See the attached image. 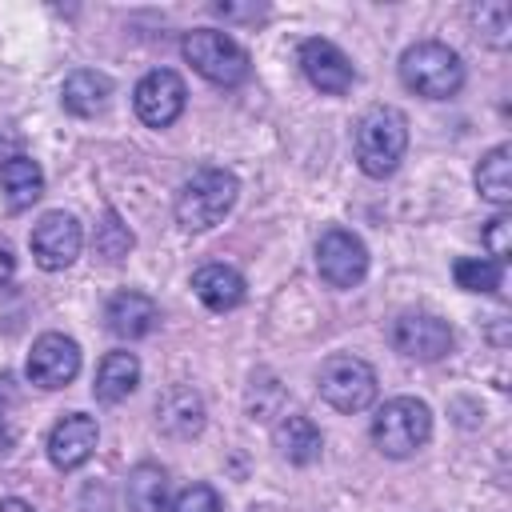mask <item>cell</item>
Instances as JSON below:
<instances>
[{
    "label": "cell",
    "instance_id": "6da1fadb",
    "mask_svg": "<svg viewBox=\"0 0 512 512\" xmlns=\"http://www.w3.org/2000/svg\"><path fill=\"white\" fill-rule=\"evenodd\" d=\"M408 152V116L392 104H376L356 124V160L368 176L384 180Z\"/></svg>",
    "mask_w": 512,
    "mask_h": 512
},
{
    "label": "cell",
    "instance_id": "7a4b0ae2",
    "mask_svg": "<svg viewBox=\"0 0 512 512\" xmlns=\"http://www.w3.org/2000/svg\"><path fill=\"white\" fill-rule=\"evenodd\" d=\"M400 80L424 100H448L464 88V60L440 40H420L400 56Z\"/></svg>",
    "mask_w": 512,
    "mask_h": 512
},
{
    "label": "cell",
    "instance_id": "3957f363",
    "mask_svg": "<svg viewBox=\"0 0 512 512\" xmlns=\"http://www.w3.org/2000/svg\"><path fill=\"white\" fill-rule=\"evenodd\" d=\"M240 196V180L228 168H200L176 196V220L188 232H208L216 228Z\"/></svg>",
    "mask_w": 512,
    "mask_h": 512
},
{
    "label": "cell",
    "instance_id": "277c9868",
    "mask_svg": "<svg viewBox=\"0 0 512 512\" xmlns=\"http://www.w3.org/2000/svg\"><path fill=\"white\" fill-rule=\"evenodd\" d=\"M428 436H432V412H428V404L416 400V396H396V400H388V404L376 412V420H372V440H376V448H380L384 456H392V460L412 456L416 448L428 444Z\"/></svg>",
    "mask_w": 512,
    "mask_h": 512
},
{
    "label": "cell",
    "instance_id": "5b68a950",
    "mask_svg": "<svg viewBox=\"0 0 512 512\" xmlns=\"http://www.w3.org/2000/svg\"><path fill=\"white\" fill-rule=\"evenodd\" d=\"M180 48H184V60L220 88H236L248 76V52L220 28H192Z\"/></svg>",
    "mask_w": 512,
    "mask_h": 512
},
{
    "label": "cell",
    "instance_id": "8992f818",
    "mask_svg": "<svg viewBox=\"0 0 512 512\" xmlns=\"http://www.w3.org/2000/svg\"><path fill=\"white\" fill-rule=\"evenodd\" d=\"M316 388L336 412H364L376 400V372L368 360H360L352 352H336L320 364Z\"/></svg>",
    "mask_w": 512,
    "mask_h": 512
},
{
    "label": "cell",
    "instance_id": "52a82bcc",
    "mask_svg": "<svg viewBox=\"0 0 512 512\" xmlns=\"http://www.w3.org/2000/svg\"><path fill=\"white\" fill-rule=\"evenodd\" d=\"M28 244H32V256H36V264L44 268V272H60V268H68L76 256H80V248H84V232H80V220L72 216V212H44L36 224H32V236H28Z\"/></svg>",
    "mask_w": 512,
    "mask_h": 512
},
{
    "label": "cell",
    "instance_id": "ba28073f",
    "mask_svg": "<svg viewBox=\"0 0 512 512\" xmlns=\"http://www.w3.org/2000/svg\"><path fill=\"white\" fill-rule=\"evenodd\" d=\"M316 268L332 288H356L368 276V248L344 228H328L316 240Z\"/></svg>",
    "mask_w": 512,
    "mask_h": 512
},
{
    "label": "cell",
    "instance_id": "9c48e42d",
    "mask_svg": "<svg viewBox=\"0 0 512 512\" xmlns=\"http://www.w3.org/2000/svg\"><path fill=\"white\" fill-rule=\"evenodd\" d=\"M184 100H188V88L184 80L172 72V68H152L136 92H132V104H136V116L148 124V128H168L180 112H184Z\"/></svg>",
    "mask_w": 512,
    "mask_h": 512
},
{
    "label": "cell",
    "instance_id": "30bf717a",
    "mask_svg": "<svg viewBox=\"0 0 512 512\" xmlns=\"http://www.w3.org/2000/svg\"><path fill=\"white\" fill-rule=\"evenodd\" d=\"M80 372V344L64 332H44L28 352V380L40 388H64Z\"/></svg>",
    "mask_w": 512,
    "mask_h": 512
},
{
    "label": "cell",
    "instance_id": "8fae6325",
    "mask_svg": "<svg viewBox=\"0 0 512 512\" xmlns=\"http://www.w3.org/2000/svg\"><path fill=\"white\" fill-rule=\"evenodd\" d=\"M392 344L408 360H440L452 352V328L432 312H408L392 324Z\"/></svg>",
    "mask_w": 512,
    "mask_h": 512
},
{
    "label": "cell",
    "instance_id": "7c38bea8",
    "mask_svg": "<svg viewBox=\"0 0 512 512\" xmlns=\"http://www.w3.org/2000/svg\"><path fill=\"white\" fill-rule=\"evenodd\" d=\"M300 68H304L308 84L328 92V96H344L352 88V80H356L352 60L324 36H312V40L300 44Z\"/></svg>",
    "mask_w": 512,
    "mask_h": 512
},
{
    "label": "cell",
    "instance_id": "4fadbf2b",
    "mask_svg": "<svg viewBox=\"0 0 512 512\" xmlns=\"http://www.w3.org/2000/svg\"><path fill=\"white\" fill-rule=\"evenodd\" d=\"M96 440H100V428L92 416L84 412H68L64 420H56V428L48 432V460L64 472L80 468L92 452H96Z\"/></svg>",
    "mask_w": 512,
    "mask_h": 512
},
{
    "label": "cell",
    "instance_id": "5bb4252c",
    "mask_svg": "<svg viewBox=\"0 0 512 512\" xmlns=\"http://www.w3.org/2000/svg\"><path fill=\"white\" fill-rule=\"evenodd\" d=\"M156 424H160V432H168L176 440H192L204 428V400H200V392L188 388V384L164 388L160 400H156Z\"/></svg>",
    "mask_w": 512,
    "mask_h": 512
},
{
    "label": "cell",
    "instance_id": "9a60e30c",
    "mask_svg": "<svg viewBox=\"0 0 512 512\" xmlns=\"http://www.w3.org/2000/svg\"><path fill=\"white\" fill-rule=\"evenodd\" d=\"M104 320H108V328H112L120 340H140V336H148V332L156 328L160 308H156L152 296H144V292H136V288H124V292H116V296L108 300Z\"/></svg>",
    "mask_w": 512,
    "mask_h": 512
},
{
    "label": "cell",
    "instance_id": "2e32d148",
    "mask_svg": "<svg viewBox=\"0 0 512 512\" xmlns=\"http://www.w3.org/2000/svg\"><path fill=\"white\" fill-rule=\"evenodd\" d=\"M0 192H4V200H8L12 212L32 208L44 196V172H40V164L32 156H20V152L8 156L0 164Z\"/></svg>",
    "mask_w": 512,
    "mask_h": 512
},
{
    "label": "cell",
    "instance_id": "e0dca14e",
    "mask_svg": "<svg viewBox=\"0 0 512 512\" xmlns=\"http://www.w3.org/2000/svg\"><path fill=\"white\" fill-rule=\"evenodd\" d=\"M192 292L212 308V312H232L244 304V276L228 264H204L192 276Z\"/></svg>",
    "mask_w": 512,
    "mask_h": 512
},
{
    "label": "cell",
    "instance_id": "ac0fdd59",
    "mask_svg": "<svg viewBox=\"0 0 512 512\" xmlns=\"http://www.w3.org/2000/svg\"><path fill=\"white\" fill-rule=\"evenodd\" d=\"M272 440L288 464H312L324 448V436L308 416H280V424L272 428Z\"/></svg>",
    "mask_w": 512,
    "mask_h": 512
},
{
    "label": "cell",
    "instance_id": "d6986e66",
    "mask_svg": "<svg viewBox=\"0 0 512 512\" xmlns=\"http://www.w3.org/2000/svg\"><path fill=\"white\" fill-rule=\"evenodd\" d=\"M108 96H112V80L92 68H76L60 88V100L72 116H96L108 104Z\"/></svg>",
    "mask_w": 512,
    "mask_h": 512
},
{
    "label": "cell",
    "instance_id": "ffe728a7",
    "mask_svg": "<svg viewBox=\"0 0 512 512\" xmlns=\"http://www.w3.org/2000/svg\"><path fill=\"white\" fill-rule=\"evenodd\" d=\"M476 192L488 204H496V208L512 204V148L508 144H496V148H488L480 156V164H476Z\"/></svg>",
    "mask_w": 512,
    "mask_h": 512
},
{
    "label": "cell",
    "instance_id": "44dd1931",
    "mask_svg": "<svg viewBox=\"0 0 512 512\" xmlns=\"http://www.w3.org/2000/svg\"><path fill=\"white\" fill-rule=\"evenodd\" d=\"M140 384V360L132 352H108L100 360V372H96V400L104 404H120L136 392Z\"/></svg>",
    "mask_w": 512,
    "mask_h": 512
},
{
    "label": "cell",
    "instance_id": "7402d4cb",
    "mask_svg": "<svg viewBox=\"0 0 512 512\" xmlns=\"http://www.w3.org/2000/svg\"><path fill=\"white\" fill-rule=\"evenodd\" d=\"M124 500H128V512H164V504H168V476H164V468L136 464L128 472Z\"/></svg>",
    "mask_w": 512,
    "mask_h": 512
},
{
    "label": "cell",
    "instance_id": "603a6c76",
    "mask_svg": "<svg viewBox=\"0 0 512 512\" xmlns=\"http://www.w3.org/2000/svg\"><path fill=\"white\" fill-rule=\"evenodd\" d=\"M472 24H476V36L492 48H508L512 40V8L504 0H488L480 8H472Z\"/></svg>",
    "mask_w": 512,
    "mask_h": 512
},
{
    "label": "cell",
    "instance_id": "cb8c5ba5",
    "mask_svg": "<svg viewBox=\"0 0 512 512\" xmlns=\"http://www.w3.org/2000/svg\"><path fill=\"white\" fill-rule=\"evenodd\" d=\"M452 276L464 292H496L500 288V264L488 256H460L452 264Z\"/></svg>",
    "mask_w": 512,
    "mask_h": 512
},
{
    "label": "cell",
    "instance_id": "d4e9b609",
    "mask_svg": "<svg viewBox=\"0 0 512 512\" xmlns=\"http://www.w3.org/2000/svg\"><path fill=\"white\" fill-rule=\"evenodd\" d=\"M96 252H100L104 260H112V264L132 252V232H128V224H124L116 212H108L104 224L96 228Z\"/></svg>",
    "mask_w": 512,
    "mask_h": 512
},
{
    "label": "cell",
    "instance_id": "484cf974",
    "mask_svg": "<svg viewBox=\"0 0 512 512\" xmlns=\"http://www.w3.org/2000/svg\"><path fill=\"white\" fill-rule=\"evenodd\" d=\"M172 512H220V496H216L212 484H188V488L176 496Z\"/></svg>",
    "mask_w": 512,
    "mask_h": 512
},
{
    "label": "cell",
    "instance_id": "4316f807",
    "mask_svg": "<svg viewBox=\"0 0 512 512\" xmlns=\"http://www.w3.org/2000/svg\"><path fill=\"white\" fill-rule=\"evenodd\" d=\"M508 228H512L508 216H492L488 228H484V244H488V252H492L488 260H496V264H504L508 252H512V248H508Z\"/></svg>",
    "mask_w": 512,
    "mask_h": 512
},
{
    "label": "cell",
    "instance_id": "83f0119b",
    "mask_svg": "<svg viewBox=\"0 0 512 512\" xmlns=\"http://www.w3.org/2000/svg\"><path fill=\"white\" fill-rule=\"evenodd\" d=\"M12 272H16V256H12V244H8V240H0V288L12 280Z\"/></svg>",
    "mask_w": 512,
    "mask_h": 512
},
{
    "label": "cell",
    "instance_id": "f1b7e54d",
    "mask_svg": "<svg viewBox=\"0 0 512 512\" xmlns=\"http://www.w3.org/2000/svg\"><path fill=\"white\" fill-rule=\"evenodd\" d=\"M216 16H224V20H244V16H264V8L256 4V8H236V4H216Z\"/></svg>",
    "mask_w": 512,
    "mask_h": 512
},
{
    "label": "cell",
    "instance_id": "f546056e",
    "mask_svg": "<svg viewBox=\"0 0 512 512\" xmlns=\"http://www.w3.org/2000/svg\"><path fill=\"white\" fill-rule=\"evenodd\" d=\"M0 512H32V504H24V500L8 496V500H0Z\"/></svg>",
    "mask_w": 512,
    "mask_h": 512
}]
</instances>
